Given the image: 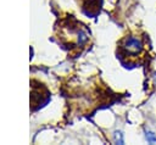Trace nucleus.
I'll list each match as a JSON object with an SVG mask.
<instances>
[{
  "instance_id": "2",
  "label": "nucleus",
  "mask_w": 156,
  "mask_h": 145,
  "mask_svg": "<svg viewBox=\"0 0 156 145\" xmlns=\"http://www.w3.org/2000/svg\"><path fill=\"white\" fill-rule=\"evenodd\" d=\"M144 133H145V139L147 140V143H150V144H156V135H155L152 132L145 129Z\"/></svg>"
},
{
  "instance_id": "3",
  "label": "nucleus",
  "mask_w": 156,
  "mask_h": 145,
  "mask_svg": "<svg viewBox=\"0 0 156 145\" xmlns=\"http://www.w3.org/2000/svg\"><path fill=\"white\" fill-rule=\"evenodd\" d=\"M154 78H155V82H156V73H155V76H154Z\"/></svg>"
},
{
  "instance_id": "1",
  "label": "nucleus",
  "mask_w": 156,
  "mask_h": 145,
  "mask_svg": "<svg viewBox=\"0 0 156 145\" xmlns=\"http://www.w3.org/2000/svg\"><path fill=\"white\" fill-rule=\"evenodd\" d=\"M121 49L124 52V55L136 56L141 54L144 49V44L139 37H127L126 39H123L121 44Z\"/></svg>"
}]
</instances>
